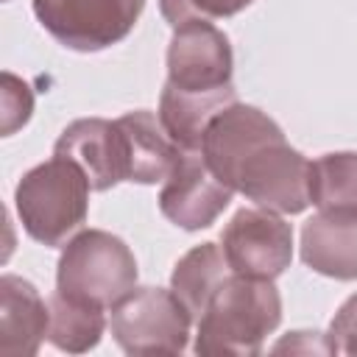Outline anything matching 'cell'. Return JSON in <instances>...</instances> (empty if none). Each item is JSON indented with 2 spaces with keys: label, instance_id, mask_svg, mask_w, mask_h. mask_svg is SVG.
I'll return each instance as SVG.
<instances>
[{
  "label": "cell",
  "instance_id": "obj_1",
  "mask_svg": "<svg viewBox=\"0 0 357 357\" xmlns=\"http://www.w3.org/2000/svg\"><path fill=\"white\" fill-rule=\"evenodd\" d=\"M282 321V298L273 279L229 273L206 301L198 318L195 354H237L262 351L265 337Z\"/></svg>",
  "mask_w": 357,
  "mask_h": 357
},
{
  "label": "cell",
  "instance_id": "obj_2",
  "mask_svg": "<svg viewBox=\"0 0 357 357\" xmlns=\"http://www.w3.org/2000/svg\"><path fill=\"white\" fill-rule=\"evenodd\" d=\"M89 190L84 170L59 153L31 167L14 190V206L28 237L42 245H61L86 220Z\"/></svg>",
  "mask_w": 357,
  "mask_h": 357
},
{
  "label": "cell",
  "instance_id": "obj_3",
  "mask_svg": "<svg viewBox=\"0 0 357 357\" xmlns=\"http://www.w3.org/2000/svg\"><path fill=\"white\" fill-rule=\"evenodd\" d=\"M134 287L137 259L117 234L86 229L64 245L56 271V290L61 296L109 310Z\"/></svg>",
  "mask_w": 357,
  "mask_h": 357
},
{
  "label": "cell",
  "instance_id": "obj_4",
  "mask_svg": "<svg viewBox=\"0 0 357 357\" xmlns=\"http://www.w3.org/2000/svg\"><path fill=\"white\" fill-rule=\"evenodd\" d=\"M192 315L173 290L134 287L112 307V335L126 354H181Z\"/></svg>",
  "mask_w": 357,
  "mask_h": 357
},
{
  "label": "cell",
  "instance_id": "obj_5",
  "mask_svg": "<svg viewBox=\"0 0 357 357\" xmlns=\"http://www.w3.org/2000/svg\"><path fill=\"white\" fill-rule=\"evenodd\" d=\"M145 0H33V14L42 28L70 50L95 53L123 42Z\"/></svg>",
  "mask_w": 357,
  "mask_h": 357
},
{
  "label": "cell",
  "instance_id": "obj_6",
  "mask_svg": "<svg viewBox=\"0 0 357 357\" xmlns=\"http://www.w3.org/2000/svg\"><path fill=\"white\" fill-rule=\"evenodd\" d=\"M231 190L243 192L257 206L298 215L310 206V162L279 134L257 145L237 165Z\"/></svg>",
  "mask_w": 357,
  "mask_h": 357
},
{
  "label": "cell",
  "instance_id": "obj_7",
  "mask_svg": "<svg viewBox=\"0 0 357 357\" xmlns=\"http://www.w3.org/2000/svg\"><path fill=\"white\" fill-rule=\"evenodd\" d=\"M223 254L234 273L276 279L293 259V229L273 209H240L223 229Z\"/></svg>",
  "mask_w": 357,
  "mask_h": 357
},
{
  "label": "cell",
  "instance_id": "obj_8",
  "mask_svg": "<svg viewBox=\"0 0 357 357\" xmlns=\"http://www.w3.org/2000/svg\"><path fill=\"white\" fill-rule=\"evenodd\" d=\"M231 45L209 20L173 28L167 47V84L187 92H215L231 84Z\"/></svg>",
  "mask_w": 357,
  "mask_h": 357
},
{
  "label": "cell",
  "instance_id": "obj_9",
  "mask_svg": "<svg viewBox=\"0 0 357 357\" xmlns=\"http://www.w3.org/2000/svg\"><path fill=\"white\" fill-rule=\"evenodd\" d=\"M231 195L234 190L212 173L201 151H181L159 192V209L178 229L198 231L218 220Z\"/></svg>",
  "mask_w": 357,
  "mask_h": 357
},
{
  "label": "cell",
  "instance_id": "obj_10",
  "mask_svg": "<svg viewBox=\"0 0 357 357\" xmlns=\"http://www.w3.org/2000/svg\"><path fill=\"white\" fill-rule=\"evenodd\" d=\"M53 153L75 162L89 178V187L98 192L112 190L120 181H128L126 142L117 120L84 117L70 123L56 139Z\"/></svg>",
  "mask_w": 357,
  "mask_h": 357
},
{
  "label": "cell",
  "instance_id": "obj_11",
  "mask_svg": "<svg viewBox=\"0 0 357 357\" xmlns=\"http://www.w3.org/2000/svg\"><path fill=\"white\" fill-rule=\"evenodd\" d=\"M282 128L257 106H245V103H231L223 112H218L212 117V123L206 126L204 134V145H201V156L206 159V165L212 167V173L231 187V176L237 170V165L262 142L279 137Z\"/></svg>",
  "mask_w": 357,
  "mask_h": 357
},
{
  "label": "cell",
  "instance_id": "obj_12",
  "mask_svg": "<svg viewBox=\"0 0 357 357\" xmlns=\"http://www.w3.org/2000/svg\"><path fill=\"white\" fill-rule=\"evenodd\" d=\"M301 259L321 276L357 279V209H318L301 229Z\"/></svg>",
  "mask_w": 357,
  "mask_h": 357
},
{
  "label": "cell",
  "instance_id": "obj_13",
  "mask_svg": "<svg viewBox=\"0 0 357 357\" xmlns=\"http://www.w3.org/2000/svg\"><path fill=\"white\" fill-rule=\"evenodd\" d=\"M50 326V304L39 290L14 273L0 279V354L33 357Z\"/></svg>",
  "mask_w": 357,
  "mask_h": 357
},
{
  "label": "cell",
  "instance_id": "obj_14",
  "mask_svg": "<svg viewBox=\"0 0 357 357\" xmlns=\"http://www.w3.org/2000/svg\"><path fill=\"white\" fill-rule=\"evenodd\" d=\"M126 142V162H128V181L137 184H156L165 181L173 165L181 156V148L167 137L165 126L153 112H128L117 117Z\"/></svg>",
  "mask_w": 357,
  "mask_h": 357
},
{
  "label": "cell",
  "instance_id": "obj_15",
  "mask_svg": "<svg viewBox=\"0 0 357 357\" xmlns=\"http://www.w3.org/2000/svg\"><path fill=\"white\" fill-rule=\"evenodd\" d=\"M234 98V84L215 92H187L165 84L159 95V123L181 151H201L206 126L218 112L237 103Z\"/></svg>",
  "mask_w": 357,
  "mask_h": 357
},
{
  "label": "cell",
  "instance_id": "obj_16",
  "mask_svg": "<svg viewBox=\"0 0 357 357\" xmlns=\"http://www.w3.org/2000/svg\"><path fill=\"white\" fill-rule=\"evenodd\" d=\"M229 273H234V271H231V265L223 254V245L201 243V245L190 248L176 262V268L170 273V290L187 307L192 321H198L206 301L212 298V293L220 287V282Z\"/></svg>",
  "mask_w": 357,
  "mask_h": 357
},
{
  "label": "cell",
  "instance_id": "obj_17",
  "mask_svg": "<svg viewBox=\"0 0 357 357\" xmlns=\"http://www.w3.org/2000/svg\"><path fill=\"white\" fill-rule=\"evenodd\" d=\"M47 304H50L47 337L56 349L70 351V354H84L100 343V335L106 329L103 307L67 298L59 290L50 296Z\"/></svg>",
  "mask_w": 357,
  "mask_h": 357
},
{
  "label": "cell",
  "instance_id": "obj_18",
  "mask_svg": "<svg viewBox=\"0 0 357 357\" xmlns=\"http://www.w3.org/2000/svg\"><path fill=\"white\" fill-rule=\"evenodd\" d=\"M310 204L318 209H357V153L337 151L310 162Z\"/></svg>",
  "mask_w": 357,
  "mask_h": 357
},
{
  "label": "cell",
  "instance_id": "obj_19",
  "mask_svg": "<svg viewBox=\"0 0 357 357\" xmlns=\"http://www.w3.org/2000/svg\"><path fill=\"white\" fill-rule=\"evenodd\" d=\"M254 0H159L162 17L178 28L192 20H220V17H234L243 8H248Z\"/></svg>",
  "mask_w": 357,
  "mask_h": 357
},
{
  "label": "cell",
  "instance_id": "obj_20",
  "mask_svg": "<svg viewBox=\"0 0 357 357\" xmlns=\"http://www.w3.org/2000/svg\"><path fill=\"white\" fill-rule=\"evenodd\" d=\"M33 112V92L31 86L11 75V73H3V134H14L20 126L28 123Z\"/></svg>",
  "mask_w": 357,
  "mask_h": 357
},
{
  "label": "cell",
  "instance_id": "obj_21",
  "mask_svg": "<svg viewBox=\"0 0 357 357\" xmlns=\"http://www.w3.org/2000/svg\"><path fill=\"white\" fill-rule=\"evenodd\" d=\"M326 346H329V354L357 357V296L346 298L335 312L326 332Z\"/></svg>",
  "mask_w": 357,
  "mask_h": 357
},
{
  "label": "cell",
  "instance_id": "obj_22",
  "mask_svg": "<svg viewBox=\"0 0 357 357\" xmlns=\"http://www.w3.org/2000/svg\"><path fill=\"white\" fill-rule=\"evenodd\" d=\"M271 351L273 354H282V351H290V354H312V351L329 354V346H326V335H321V332H290Z\"/></svg>",
  "mask_w": 357,
  "mask_h": 357
}]
</instances>
